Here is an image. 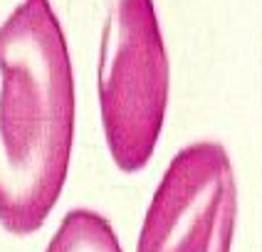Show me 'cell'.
I'll list each match as a JSON object with an SVG mask.
<instances>
[{
    "label": "cell",
    "mask_w": 262,
    "mask_h": 252,
    "mask_svg": "<svg viewBox=\"0 0 262 252\" xmlns=\"http://www.w3.org/2000/svg\"><path fill=\"white\" fill-rule=\"evenodd\" d=\"M77 91L70 44L50 0H23L0 22V225L32 235L64 191Z\"/></svg>",
    "instance_id": "1"
},
{
    "label": "cell",
    "mask_w": 262,
    "mask_h": 252,
    "mask_svg": "<svg viewBox=\"0 0 262 252\" xmlns=\"http://www.w3.org/2000/svg\"><path fill=\"white\" fill-rule=\"evenodd\" d=\"M97 97L114 166L124 173L144 171L161 141L171 97V62L156 0H106Z\"/></svg>",
    "instance_id": "2"
},
{
    "label": "cell",
    "mask_w": 262,
    "mask_h": 252,
    "mask_svg": "<svg viewBox=\"0 0 262 252\" xmlns=\"http://www.w3.org/2000/svg\"><path fill=\"white\" fill-rule=\"evenodd\" d=\"M237 173L220 141H190L163 168L146 205L136 252H233Z\"/></svg>",
    "instance_id": "3"
},
{
    "label": "cell",
    "mask_w": 262,
    "mask_h": 252,
    "mask_svg": "<svg viewBox=\"0 0 262 252\" xmlns=\"http://www.w3.org/2000/svg\"><path fill=\"white\" fill-rule=\"evenodd\" d=\"M45 252H124V247L102 213L74 208L62 218Z\"/></svg>",
    "instance_id": "4"
}]
</instances>
